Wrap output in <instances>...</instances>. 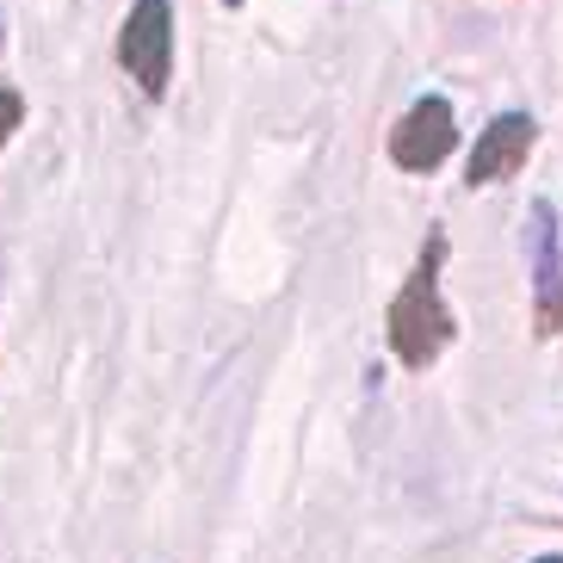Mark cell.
Returning a JSON list of instances; mask_svg holds the SVG:
<instances>
[{"mask_svg":"<svg viewBox=\"0 0 563 563\" xmlns=\"http://www.w3.org/2000/svg\"><path fill=\"white\" fill-rule=\"evenodd\" d=\"M440 266H446V230L428 235L415 273L402 279L397 303H390V347H397V360L409 365V372H428V365L452 347V334H459L446 298H440Z\"/></svg>","mask_w":563,"mask_h":563,"instance_id":"obj_1","label":"cell"},{"mask_svg":"<svg viewBox=\"0 0 563 563\" xmlns=\"http://www.w3.org/2000/svg\"><path fill=\"white\" fill-rule=\"evenodd\" d=\"M118 63L150 100L167 93V75H174V7L167 0H136L124 32H118Z\"/></svg>","mask_w":563,"mask_h":563,"instance_id":"obj_2","label":"cell"},{"mask_svg":"<svg viewBox=\"0 0 563 563\" xmlns=\"http://www.w3.org/2000/svg\"><path fill=\"white\" fill-rule=\"evenodd\" d=\"M452 150H459V124H452V106L440 93L415 100L390 131V162L409 167V174H433Z\"/></svg>","mask_w":563,"mask_h":563,"instance_id":"obj_3","label":"cell"},{"mask_svg":"<svg viewBox=\"0 0 563 563\" xmlns=\"http://www.w3.org/2000/svg\"><path fill=\"white\" fill-rule=\"evenodd\" d=\"M532 136H539V124H532L527 112L489 118V124H483V136L471 143L464 186H496V180H508V174H520V162L532 155Z\"/></svg>","mask_w":563,"mask_h":563,"instance_id":"obj_4","label":"cell"},{"mask_svg":"<svg viewBox=\"0 0 563 563\" xmlns=\"http://www.w3.org/2000/svg\"><path fill=\"white\" fill-rule=\"evenodd\" d=\"M527 261H532V298H539V329H563V261H558V211L545 199L527 211Z\"/></svg>","mask_w":563,"mask_h":563,"instance_id":"obj_5","label":"cell"},{"mask_svg":"<svg viewBox=\"0 0 563 563\" xmlns=\"http://www.w3.org/2000/svg\"><path fill=\"white\" fill-rule=\"evenodd\" d=\"M19 124H25V100H19V93H13L7 81H0V143H7V136H13Z\"/></svg>","mask_w":563,"mask_h":563,"instance_id":"obj_6","label":"cell"},{"mask_svg":"<svg viewBox=\"0 0 563 563\" xmlns=\"http://www.w3.org/2000/svg\"><path fill=\"white\" fill-rule=\"evenodd\" d=\"M539 563H563V558H539Z\"/></svg>","mask_w":563,"mask_h":563,"instance_id":"obj_7","label":"cell"},{"mask_svg":"<svg viewBox=\"0 0 563 563\" xmlns=\"http://www.w3.org/2000/svg\"><path fill=\"white\" fill-rule=\"evenodd\" d=\"M223 7H242V0H223Z\"/></svg>","mask_w":563,"mask_h":563,"instance_id":"obj_8","label":"cell"}]
</instances>
